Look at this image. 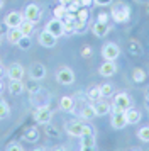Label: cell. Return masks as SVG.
<instances>
[{
  "label": "cell",
  "instance_id": "4316f807",
  "mask_svg": "<svg viewBox=\"0 0 149 151\" xmlns=\"http://www.w3.org/2000/svg\"><path fill=\"white\" fill-rule=\"evenodd\" d=\"M9 116H10V107H9V104L0 99V121L7 119Z\"/></svg>",
  "mask_w": 149,
  "mask_h": 151
},
{
  "label": "cell",
  "instance_id": "f5cc1de1",
  "mask_svg": "<svg viewBox=\"0 0 149 151\" xmlns=\"http://www.w3.org/2000/svg\"><path fill=\"white\" fill-rule=\"evenodd\" d=\"M148 12H149V7H148Z\"/></svg>",
  "mask_w": 149,
  "mask_h": 151
},
{
  "label": "cell",
  "instance_id": "f6af8a7d",
  "mask_svg": "<svg viewBox=\"0 0 149 151\" xmlns=\"http://www.w3.org/2000/svg\"><path fill=\"white\" fill-rule=\"evenodd\" d=\"M4 75H5V70H4V66H0V78H2Z\"/></svg>",
  "mask_w": 149,
  "mask_h": 151
},
{
  "label": "cell",
  "instance_id": "c3c4849f",
  "mask_svg": "<svg viewBox=\"0 0 149 151\" xmlns=\"http://www.w3.org/2000/svg\"><path fill=\"white\" fill-rule=\"evenodd\" d=\"M2 92H4V83L0 82V93H2Z\"/></svg>",
  "mask_w": 149,
  "mask_h": 151
},
{
  "label": "cell",
  "instance_id": "9c48e42d",
  "mask_svg": "<svg viewBox=\"0 0 149 151\" xmlns=\"http://www.w3.org/2000/svg\"><path fill=\"white\" fill-rule=\"evenodd\" d=\"M37 41H39V44L42 46V48H54V46H56V42H58V37L53 36L49 31L44 29V31L39 34V39H37Z\"/></svg>",
  "mask_w": 149,
  "mask_h": 151
},
{
  "label": "cell",
  "instance_id": "681fc988",
  "mask_svg": "<svg viewBox=\"0 0 149 151\" xmlns=\"http://www.w3.org/2000/svg\"><path fill=\"white\" fill-rule=\"evenodd\" d=\"M4 7V0H0V9Z\"/></svg>",
  "mask_w": 149,
  "mask_h": 151
},
{
  "label": "cell",
  "instance_id": "8fae6325",
  "mask_svg": "<svg viewBox=\"0 0 149 151\" xmlns=\"http://www.w3.org/2000/svg\"><path fill=\"white\" fill-rule=\"evenodd\" d=\"M98 73H100L103 78H110V76H114L117 73V65L115 61H105L100 65V68H98Z\"/></svg>",
  "mask_w": 149,
  "mask_h": 151
},
{
  "label": "cell",
  "instance_id": "d6986e66",
  "mask_svg": "<svg viewBox=\"0 0 149 151\" xmlns=\"http://www.w3.org/2000/svg\"><path fill=\"white\" fill-rule=\"evenodd\" d=\"M124 114H125V121H127V124H137L139 121H141V112H139L137 109L129 107Z\"/></svg>",
  "mask_w": 149,
  "mask_h": 151
},
{
  "label": "cell",
  "instance_id": "30bf717a",
  "mask_svg": "<svg viewBox=\"0 0 149 151\" xmlns=\"http://www.w3.org/2000/svg\"><path fill=\"white\" fill-rule=\"evenodd\" d=\"M46 75H47V71H46V66L42 63H34L32 66L29 68V76L34 78V80H44Z\"/></svg>",
  "mask_w": 149,
  "mask_h": 151
},
{
  "label": "cell",
  "instance_id": "7dc6e473",
  "mask_svg": "<svg viewBox=\"0 0 149 151\" xmlns=\"http://www.w3.org/2000/svg\"><path fill=\"white\" fill-rule=\"evenodd\" d=\"M146 102L149 104V90H148V92H146Z\"/></svg>",
  "mask_w": 149,
  "mask_h": 151
},
{
  "label": "cell",
  "instance_id": "7c38bea8",
  "mask_svg": "<svg viewBox=\"0 0 149 151\" xmlns=\"http://www.w3.org/2000/svg\"><path fill=\"white\" fill-rule=\"evenodd\" d=\"M7 75L10 80H22L24 78V66L20 63H12L7 70Z\"/></svg>",
  "mask_w": 149,
  "mask_h": 151
},
{
  "label": "cell",
  "instance_id": "484cf974",
  "mask_svg": "<svg viewBox=\"0 0 149 151\" xmlns=\"http://www.w3.org/2000/svg\"><path fill=\"white\" fill-rule=\"evenodd\" d=\"M132 80H134L135 83H144L146 82V71L142 68H135L134 71H132Z\"/></svg>",
  "mask_w": 149,
  "mask_h": 151
},
{
  "label": "cell",
  "instance_id": "2e32d148",
  "mask_svg": "<svg viewBox=\"0 0 149 151\" xmlns=\"http://www.w3.org/2000/svg\"><path fill=\"white\" fill-rule=\"evenodd\" d=\"M22 32H20V29L19 27H10L9 31H7V34H5V37H7V41L10 42V44H15L17 46V42L22 39Z\"/></svg>",
  "mask_w": 149,
  "mask_h": 151
},
{
  "label": "cell",
  "instance_id": "ba28073f",
  "mask_svg": "<svg viewBox=\"0 0 149 151\" xmlns=\"http://www.w3.org/2000/svg\"><path fill=\"white\" fill-rule=\"evenodd\" d=\"M46 31H49L53 36H56V37H61V36L64 34V24H63V21L61 19H51V21L46 24Z\"/></svg>",
  "mask_w": 149,
  "mask_h": 151
},
{
  "label": "cell",
  "instance_id": "f35d334b",
  "mask_svg": "<svg viewBox=\"0 0 149 151\" xmlns=\"http://www.w3.org/2000/svg\"><path fill=\"white\" fill-rule=\"evenodd\" d=\"M93 4L98 5V7H107V5L112 4V0H93Z\"/></svg>",
  "mask_w": 149,
  "mask_h": 151
},
{
  "label": "cell",
  "instance_id": "7a4b0ae2",
  "mask_svg": "<svg viewBox=\"0 0 149 151\" xmlns=\"http://www.w3.org/2000/svg\"><path fill=\"white\" fill-rule=\"evenodd\" d=\"M130 105H132V100H130L129 93H125V92H119V93L114 97V102H112V109H110V112H112V114H120V112H125Z\"/></svg>",
  "mask_w": 149,
  "mask_h": 151
},
{
  "label": "cell",
  "instance_id": "1f68e13d",
  "mask_svg": "<svg viewBox=\"0 0 149 151\" xmlns=\"http://www.w3.org/2000/svg\"><path fill=\"white\" fill-rule=\"evenodd\" d=\"M17 46H19L20 49H29L31 46H32V41H31V36H22V39H20L19 42H17Z\"/></svg>",
  "mask_w": 149,
  "mask_h": 151
},
{
  "label": "cell",
  "instance_id": "f546056e",
  "mask_svg": "<svg viewBox=\"0 0 149 151\" xmlns=\"http://www.w3.org/2000/svg\"><path fill=\"white\" fill-rule=\"evenodd\" d=\"M81 146H95V134H83L80 136Z\"/></svg>",
  "mask_w": 149,
  "mask_h": 151
},
{
  "label": "cell",
  "instance_id": "277c9868",
  "mask_svg": "<svg viewBox=\"0 0 149 151\" xmlns=\"http://www.w3.org/2000/svg\"><path fill=\"white\" fill-rule=\"evenodd\" d=\"M56 82L59 85H71L74 82V73L71 68L68 66H61L58 71H56Z\"/></svg>",
  "mask_w": 149,
  "mask_h": 151
},
{
  "label": "cell",
  "instance_id": "7bdbcfd3",
  "mask_svg": "<svg viewBox=\"0 0 149 151\" xmlns=\"http://www.w3.org/2000/svg\"><path fill=\"white\" fill-rule=\"evenodd\" d=\"M53 151H66V148L64 146H56V148H53Z\"/></svg>",
  "mask_w": 149,
  "mask_h": 151
},
{
  "label": "cell",
  "instance_id": "83f0119b",
  "mask_svg": "<svg viewBox=\"0 0 149 151\" xmlns=\"http://www.w3.org/2000/svg\"><path fill=\"white\" fill-rule=\"evenodd\" d=\"M137 137L142 143H149V126H142L141 129L137 131Z\"/></svg>",
  "mask_w": 149,
  "mask_h": 151
},
{
  "label": "cell",
  "instance_id": "7402d4cb",
  "mask_svg": "<svg viewBox=\"0 0 149 151\" xmlns=\"http://www.w3.org/2000/svg\"><path fill=\"white\" fill-rule=\"evenodd\" d=\"M80 116H81V119H85V121H92L93 117H97V114H95V107L92 105V104H90V105H85V107L81 109Z\"/></svg>",
  "mask_w": 149,
  "mask_h": 151
},
{
  "label": "cell",
  "instance_id": "f907efd6",
  "mask_svg": "<svg viewBox=\"0 0 149 151\" xmlns=\"http://www.w3.org/2000/svg\"><path fill=\"white\" fill-rule=\"evenodd\" d=\"M130 151H141V150H139V148H137V150H130Z\"/></svg>",
  "mask_w": 149,
  "mask_h": 151
},
{
  "label": "cell",
  "instance_id": "f1b7e54d",
  "mask_svg": "<svg viewBox=\"0 0 149 151\" xmlns=\"http://www.w3.org/2000/svg\"><path fill=\"white\" fill-rule=\"evenodd\" d=\"M66 14H68V9H66V5H58V7H54V17H56V19H61V21H63V19H64V17H66Z\"/></svg>",
  "mask_w": 149,
  "mask_h": 151
},
{
  "label": "cell",
  "instance_id": "3957f363",
  "mask_svg": "<svg viewBox=\"0 0 149 151\" xmlns=\"http://www.w3.org/2000/svg\"><path fill=\"white\" fill-rule=\"evenodd\" d=\"M32 119L37 124L46 126V124H49L51 122V119H53V110L49 109V105H47V107H37V109L34 110Z\"/></svg>",
  "mask_w": 149,
  "mask_h": 151
},
{
  "label": "cell",
  "instance_id": "d4e9b609",
  "mask_svg": "<svg viewBox=\"0 0 149 151\" xmlns=\"http://www.w3.org/2000/svg\"><path fill=\"white\" fill-rule=\"evenodd\" d=\"M26 90L32 95V93H36V92H39L41 90V85H39V80H34V78H31V82H27L26 85Z\"/></svg>",
  "mask_w": 149,
  "mask_h": 151
},
{
  "label": "cell",
  "instance_id": "e575fe53",
  "mask_svg": "<svg viewBox=\"0 0 149 151\" xmlns=\"http://www.w3.org/2000/svg\"><path fill=\"white\" fill-rule=\"evenodd\" d=\"M100 92H102V97H108L114 92V88H112L110 83H103V85H100Z\"/></svg>",
  "mask_w": 149,
  "mask_h": 151
},
{
  "label": "cell",
  "instance_id": "d6a6232c",
  "mask_svg": "<svg viewBox=\"0 0 149 151\" xmlns=\"http://www.w3.org/2000/svg\"><path fill=\"white\" fill-rule=\"evenodd\" d=\"M66 9H68V12H71V14H76L78 10L81 9V4H80V0H71L69 4L66 5Z\"/></svg>",
  "mask_w": 149,
  "mask_h": 151
},
{
  "label": "cell",
  "instance_id": "74e56055",
  "mask_svg": "<svg viewBox=\"0 0 149 151\" xmlns=\"http://www.w3.org/2000/svg\"><path fill=\"white\" fill-rule=\"evenodd\" d=\"M97 21L103 22V24H108V22H110V15L105 14V12H100V14H98V17H97Z\"/></svg>",
  "mask_w": 149,
  "mask_h": 151
},
{
  "label": "cell",
  "instance_id": "4dcf8cb0",
  "mask_svg": "<svg viewBox=\"0 0 149 151\" xmlns=\"http://www.w3.org/2000/svg\"><path fill=\"white\" fill-rule=\"evenodd\" d=\"M129 53H130V55H142V48L139 46V42L137 41L129 42Z\"/></svg>",
  "mask_w": 149,
  "mask_h": 151
},
{
  "label": "cell",
  "instance_id": "60d3db41",
  "mask_svg": "<svg viewBox=\"0 0 149 151\" xmlns=\"http://www.w3.org/2000/svg\"><path fill=\"white\" fill-rule=\"evenodd\" d=\"M80 4H81V7L88 9L90 5H93V0H80Z\"/></svg>",
  "mask_w": 149,
  "mask_h": 151
},
{
  "label": "cell",
  "instance_id": "4fadbf2b",
  "mask_svg": "<svg viewBox=\"0 0 149 151\" xmlns=\"http://www.w3.org/2000/svg\"><path fill=\"white\" fill-rule=\"evenodd\" d=\"M83 126H85L83 122H78V121H71V122H68V124H66L64 131H66L69 136L80 137L81 134H83Z\"/></svg>",
  "mask_w": 149,
  "mask_h": 151
},
{
  "label": "cell",
  "instance_id": "8992f818",
  "mask_svg": "<svg viewBox=\"0 0 149 151\" xmlns=\"http://www.w3.org/2000/svg\"><path fill=\"white\" fill-rule=\"evenodd\" d=\"M22 14H24V19L26 21H31L34 24H37L41 21V9L37 4H27Z\"/></svg>",
  "mask_w": 149,
  "mask_h": 151
},
{
  "label": "cell",
  "instance_id": "ab89813d",
  "mask_svg": "<svg viewBox=\"0 0 149 151\" xmlns=\"http://www.w3.org/2000/svg\"><path fill=\"white\" fill-rule=\"evenodd\" d=\"M81 56H83V58H90V56H92V48H90V46H85V48L81 49Z\"/></svg>",
  "mask_w": 149,
  "mask_h": 151
},
{
  "label": "cell",
  "instance_id": "52a82bcc",
  "mask_svg": "<svg viewBox=\"0 0 149 151\" xmlns=\"http://www.w3.org/2000/svg\"><path fill=\"white\" fill-rule=\"evenodd\" d=\"M24 21V14L22 12H17V10H12V12H9L5 15V19H4V26L5 27H19L20 24Z\"/></svg>",
  "mask_w": 149,
  "mask_h": 151
},
{
  "label": "cell",
  "instance_id": "836d02e7",
  "mask_svg": "<svg viewBox=\"0 0 149 151\" xmlns=\"http://www.w3.org/2000/svg\"><path fill=\"white\" fill-rule=\"evenodd\" d=\"M76 21H80V22H87L88 21V9L81 7L80 10L76 12Z\"/></svg>",
  "mask_w": 149,
  "mask_h": 151
},
{
  "label": "cell",
  "instance_id": "5bb4252c",
  "mask_svg": "<svg viewBox=\"0 0 149 151\" xmlns=\"http://www.w3.org/2000/svg\"><path fill=\"white\" fill-rule=\"evenodd\" d=\"M92 32H93L97 37H105V36L110 32V24H103V22H93L92 26Z\"/></svg>",
  "mask_w": 149,
  "mask_h": 151
},
{
  "label": "cell",
  "instance_id": "e0dca14e",
  "mask_svg": "<svg viewBox=\"0 0 149 151\" xmlns=\"http://www.w3.org/2000/svg\"><path fill=\"white\" fill-rule=\"evenodd\" d=\"M110 124H112V127H114V129H124V127L127 126L125 114H124V112H120V114H114V116H112Z\"/></svg>",
  "mask_w": 149,
  "mask_h": 151
},
{
  "label": "cell",
  "instance_id": "bcb514c9",
  "mask_svg": "<svg viewBox=\"0 0 149 151\" xmlns=\"http://www.w3.org/2000/svg\"><path fill=\"white\" fill-rule=\"evenodd\" d=\"M32 151H46V148H34Z\"/></svg>",
  "mask_w": 149,
  "mask_h": 151
},
{
  "label": "cell",
  "instance_id": "ffe728a7",
  "mask_svg": "<svg viewBox=\"0 0 149 151\" xmlns=\"http://www.w3.org/2000/svg\"><path fill=\"white\" fill-rule=\"evenodd\" d=\"M24 90H26V87L20 80H10V83H9L10 95H20V93H24Z\"/></svg>",
  "mask_w": 149,
  "mask_h": 151
},
{
  "label": "cell",
  "instance_id": "d590c367",
  "mask_svg": "<svg viewBox=\"0 0 149 151\" xmlns=\"http://www.w3.org/2000/svg\"><path fill=\"white\" fill-rule=\"evenodd\" d=\"M46 134L47 136H51V137H58L59 136V131L56 129L53 124H46Z\"/></svg>",
  "mask_w": 149,
  "mask_h": 151
},
{
  "label": "cell",
  "instance_id": "6da1fadb",
  "mask_svg": "<svg viewBox=\"0 0 149 151\" xmlns=\"http://www.w3.org/2000/svg\"><path fill=\"white\" fill-rule=\"evenodd\" d=\"M110 17L112 21L117 22V24H124L130 19V9H129L127 4L124 2H119V4H114L112 9H110Z\"/></svg>",
  "mask_w": 149,
  "mask_h": 151
},
{
  "label": "cell",
  "instance_id": "cb8c5ba5",
  "mask_svg": "<svg viewBox=\"0 0 149 151\" xmlns=\"http://www.w3.org/2000/svg\"><path fill=\"white\" fill-rule=\"evenodd\" d=\"M87 97H88L90 102H97V100L103 99V97H102V92H100V87H93V88H90L87 92Z\"/></svg>",
  "mask_w": 149,
  "mask_h": 151
},
{
  "label": "cell",
  "instance_id": "ee69618b",
  "mask_svg": "<svg viewBox=\"0 0 149 151\" xmlns=\"http://www.w3.org/2000/svg\"><path fill=\"white\" fill-rule=\"evenodd\" d=\"M69 2H71V0H59V4H61V5H68Z\"/></svg>",
  "mask_w": 149,
  "mask_h": 151
},
{
  "label": "cell",
  "instance_id": "816d5d0a",
  "mask_svg": "<svg viewBox=\"0 0 149 151\" xmlns=\"http://www.w3.org/2000/svg\"><path fill=\"white\" fill-rule=\"evenodd\" d=\"M0 46H2V36H0Z\"/></svg>",
  "mask_w": 149,
  "mask_h": 151
},
{
  "label": "cell",
  "instance_id": "9a60e30c",
  "mask_svg": "<svg viewBox=\"0 0 149 151\" xmlns=\"http://www.w3.org/2000/svg\"><path fill=\"white\" fill-rule=\"evenodd\" d=\"M93 107H95V114L98 117H103V116H107L108 112H110V109H112V105L108 102H105V100H97V102L93 104Z\"/></svg>",
  "mask_w": 149,
  "mask_h": 151
},
{
  "label": "cell",
  "instance_id": "44dd1931",
  "mask_svg": "<svg viewBox=\"0 0 149 151\" xmlns=\"http://www.w3.org/2000/svg\"><path fill=\"white\" fill-rule=\"evenodd\" d=\"M59 109L61 110H64V112H73L74 109V100L71 99V97H61V100H59Z\"/></svg>",
  "mask_w": 149,
  "mask_h": 151
},
{
  "label": "cell",
  "instance_id": "5b68a950",
  "mask_svg": "<svg viewBox=\"0 0 149 151\" xmlns=\"http://www.w3.org/2000/svg\"><path fill=\"white\" fill-rule=\"evenodd\" d=\"M120 55V48L115 44V42H107V44H103V48H102V56H103V60L105 61H115L117 58Z\"/></svg>",
  "mask_w": 149,
  "mask_h": 151
},
{
  "label": "cell",
  "instance_id": "b9f144b4",
  "mask_svg": "<svg viewBox=\"0 0 149 151\" xmlns=\"http://www.w3.org/2000/svg\"><path fill=\"white\" fill-rule=\"evenodd\" d=\"M80 151H97V146H81Z\"/></svg>",
  "mask_w": 149,
  "mask_h": 151
},
{
  "label": "cell",
  "instance_id": "603a6c76",
  "mask_svg": "<svg viewBox=\"0 0 149 151\" xmlns=\"http://www.w3.org/2000/svg\"><path fill=\"white\" fill-rule=\"evenodd\" d=\"M19 29H20V32L24 36H31L34 32V22H31V21H22V24L19 26Z\"/></svg>",
  "mask_w": 149,
  "mask_h": 151
},
{
  "label": "cell",
  "instance_id": "8d00e7d4",
  "mask_svg": "<svg viewBox=\"0 0 149 151\" xmlns=\"http://www.w3.org/2000/svg\"><path fill=\"white\" fill-rule=\"evenodd\" d=\"M5 151H24V148L17 143H10V144H7Z\"/></svg>",
  "mask_w": 149,
  "mask_h": 151
},
{
  "label": "cell",
  "instance_id": "ac0fdd59",
  "mask_svg": "<svg viewBox=\"0 0 149 151\" xmlns=\"http://www.w3.org/2000/svg\"><path fill=\"white\" fill-rule=\"evenodd\" d=\"M22 137H24V141H27V143H37L41 136H39V131H37V127H29V129L24 131Z\"/></svg>",
  "mask_w": 149,
  "mask_h": 151
}]
</instances>
